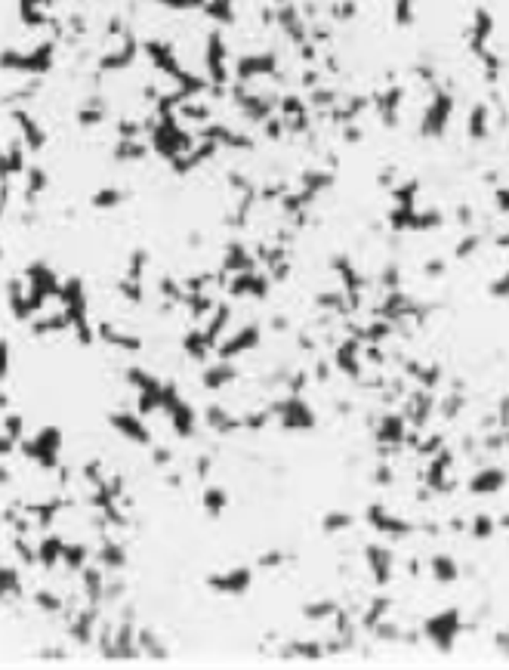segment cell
Masks as SVG:
<instances>
[{
	"instance_id": "obj_1",
	"label": "cell",
	"mask_w": 509,
	"mask_h": 670,
	"mask_svg": "<svg viewBox=\"0 0 509 670\" xmlns=\"http://www.w3.org/2000/svg\"><path fill=\"white\" fill-rule=\"evenodd\" d=\"M460 630H463L460 608H445V612H438V615H432V618L423 621V636H426V640L441 652V655H451V649H454Z\"/></svg>"
},
{
	"instance_id": "obj_2",
	"label": "cell",
	"mask_w": 509,
	"mask_h": 670,
	"mask_svg": "<svg viewBox=\"0 0 509 670\" xmlns=\"http://www.w3.org/2000/svg\"><path fill=\"white\" fill-rule=\"evenodd\" d=\"M59 448H62V432H59L56 427H44L37 436L25 442L22 451L28 454L34 463H40V470H56Z\"/></svg>"
},
{
	"instance_id": "obj_3",
	"label": "cell",
	"mask_w": 509,
	"mask_h": 670,
	"mask_svg": "<svg viewBox=\"0 0 509 670\" xmlns=\"http://www.w3.org/2000/svg\"><path fill=\"white\" fill-rule=\"evenodd\" d=\"M271 414L281 417L284 429H312L315 427V411H312L300 395H287L281 402H275L271 405Z\"/></svg>"
},
{
	"instance_id": "obj_4",
	"label": "cell",
	"mask_w": 509,
	"mask_h": 670,
	"mask_svg": "<svg viewBox=\"0 0 509 670\" xmlns=\"http://www.w3.org/2000/svg\"><path fill=\"white\" fill-rule=\"evenodd\" d=\"M364 519L370 522V529H377L380 534H386L389 541H398V538H407V534L414 531V525L402 519V516H395V513H389L383 504H370L368 507V513H364Z\"/></svg>"
},
{
	"instance_id": "obj_5",
	"label": "cell",
	"mask_w": 509,
	"mask_h": 670,
	"mask_svg": "<svg viewBox=\"0 0 509 670\" xmlns=\"http://www.w3.org/2000/svg\"><path fill=\"white\" fill-rule=\"evenodd\" d=\"M451 466H454V454L447 451V448H441L438 454H432L429 463H426V473H423V482H426V488H432L435 495H451V491L457 488V482L445 479Z\"/></svg>"
},
{
	"instance_id": "obj_6",
	"label": "cell",
	"mask_w": 509,
	"mask_h": 670,
	"mask_svg": "<svg viewBox=\"0 0 509 670\" xmlns=\"http://www.w3.org/2000/svg\"><path fill=\"white\" fill-rule=\"evenodd\" d=\"M364 562L370 568V578L377 587H386L389 581H392V550L383 547V544H368L364 547Z\"/></svg>"
},
{
	"instance_id": "obj_7",
	"label": "cell",
	"mask_w": 509,
	"mask_h": 670,
	"mask_svg": "<svg viewBox=\"0 0 509 670\" xmlns=\"http://www.w3.org/2000/svg\"><path fill=\"white\" fill-rule=\"evenodd\" d=\"M432 389H414V393H407V402H404V420L414 423V427H426V420L435 414V395H429Z\"/></svg>"
},
{
	"instance_id": "obj_8",
	"label": "cell",
	"mask_w": 509,
	"mask_h": 670,
	"mask_svg": "<svg viewBox=\"0 0 509 670\" xmlns=\"http://www.w3.org/2000/svg\"><path fill=\"white\" fill-rule=\"evenodd\" d=\"M250 581H253L250 568H232V572H226V574L207 578L210 587H213L216 593H223V596H241V593H247Z\"/></svg>"
},
{
	"instance_id": "obj_9",
	"label": "cell",
	"mask_w": 509,
	"mask_h": 670,
	"mask_svg": "<svg viewBox=\"0 0 509 670\" xmlns=\"http://www.w3.org/2000/svg\"><path fill=\"white\" fill-rule=\"evenodd\" d=\"M506 482H509V476L500 466H485V470H479L469 479L466 488H469V495H475V497H485V495H500Z\"/></svg>"
},
{
	"instance_id": "obj_10",
	"label": "cell",
	"mask_w": 509,
	"mask_h": 670,
	"mask_svg": "<svg viewBox=\"0 0 509 670\" xmlns=\"http://www.w3.org/2000/svg\"><path fill=\"white\" fill-rule=\"evenodd\" d=\"M407 436V420L404 414H386L377 427V442L380 448H402Z\"/></svg>"
},
{
	"instance_id": "obj_11",
	"label": "cell",
	"mask_w": 509,
	"mask_h": 670,
	"mask_svg": "<svg viewBox=\"0 0 509 670\" xmlns=\"http://www.w3.org/2000/svg\"><path fill=\"white\" fill-rule=\"evenodd\" d=\"M139 417L142 414H112V427L136 445H151V432Z\"/></svg>"
},
{
	"instance_id": "obj_12",
	"label": "cell",
	"mask_w": 509,
	"mask_h": 670,
	"mask_svg": "<svg viewBox=\"0 0 509 670\" xmlns=\"http://www.w3.org/2000/svg\"><path fill=\"white\" fill-rule=\"evenodd\" d=\"M204 417H207V427H210V429L223 432V436H228V432H238V429L244 427V420H238L235 414H228L223 405H210V408L204 411Z\"/></svg>"
},
{
	"instance_id": "obj_13",
	"label": "cell",
	"mask_w": 509,
	"mask_h": 670,
	"mask_svg": "<svg viewBox=\"0 0 509 670\" xmlns=\"http://www.w3.org/2000/svg\"><path fill=\"white\" fill-rule=\"evenodd\" d=\"M432 578H435L438 584H454V581H460V562H457L454 556H447V553H435L432 556Z\"/></svg>"
},
{
	"instance_id": "obj_14",
	"label": "cell",
	"mask_w": 509,
	"mask_h": 670,
	"mask_svg": "<svg viewBox=\"0 0 509 670\" xmlns=\"http://www.w3.org/2000/svg\"><path fill=\"white\" fill-rule=\"evenodd\" d=\"M358 352H361L358 340H349V343H343V346H339V350H337V368H339V371H346V374H349V377H358V374H361Z\"/></svg>"
},
{
	"instance_id": "obj_15",
	"label": "cell",
	"mask_w": 509,
	"mask_h": 670,
	"mask_svg": "<svg viewBox=\"0 0 509 670\" xmlns=\"http://www.w3.org/2000/svg\"><path fill=\"white\" fill-rule=\"evenodd\" d=\"M389 608H392V599H389V596H373L368 602V608L361 612V627H364V630H373V627H377L389 615Z\"/></svg>"
},
{
	"instance_id": "obj_16",
	"label": "cell",
	"mask_w": 509,
	"mask_h": 670,
	"mask_svg": "<svg viewBox=\"0 0 509 670\" xmlns=\"http://www.w3.org/2000/svg\"><path fill=\"white\" fill-rule=\"evenodd\" d=\"M167 417L173 420V432H176V436H180V439H189L192 432H194V411H192L185 402H180V405H176V408L170 411Z\"/></svg>"
},
{
	"instance_id": "obj_17",
	"label": "cell",
	"mask_w": 509,
	"mask_h": 670,
	"mask_svg": "<svg viewBox=\"0 0 509 670\" xmlns=\"http://www.w3.org/2000/svg\"><path fill=\"white\" fill-rule=\"evenodd\" d=\"M96 562L102 568H124L127 565V553H124V547L121 544H112V541H102V547H99V556H96Z\"/></svg>"
},
{
	"instance_id": "obj_18",
	"label": "cell",
	"mask_w": 509,
	"mask_h": 670,
	"mask_svg": "<svg viewBox=\"0 0 509 670\" xmlns=\"http://www.w3.org/2000/svg\"><path fill=\"white\" fill-rule=\"evenodd\" d=\"M235 377H238L235 368H228V364H216V368H207V371H204V386L223 389L226 383H232Z\"/></svg>"
},
{
	"instance_id": "obj_19",
	"label": "cell",
	"mask_w": 509,
	"mask_h": 670,
	"mask_svg": "<svg viewBox=\"0 0 509 670\" xmlns=\"http://www.w3.org/2000/svg\"><path fill=\"white\" fill-rule=\"evenodd\" d=\"M355 525V516L352 513H346V510H330L324 516V522H321V529H324V534H337V531H346V529H352Z\"/></svg>"
},
{
	"instance_id": "obj_20",
	"label": "cell",
	"mask_w": 509,
	"mask_h": 670,
	"mask_svg": "<svg viewBox=\"0 0 509 670\" xmlns=\"http://www.w3.org/2000/svg\"><path fill=\"white\" fill-rule=\"evenodd\" d=\"M337 602L334 599H321V602H312V606L303 608V615L309 618V621H327V618H337Z\"/></svg>"
},
{
	"instance_id": "obj_21",
	"label": "cell",
	"mask_w": 509,
	"mask_h": 670,
	"mask_svg": "<svg viewBox=\"0 0 509 670\" xmlns=\"http://www.w3.org/2000/svg\"><path fill=\"white\" fill-rule=\"evenodd\" d=\"M494 531H497V519L494 516H485V513H479L472 519V525H469V534L475 541H488V538H494Z\"/></svg>"
},
{
	"instance_id": "obj_22",
	"label": "cell",
	"mask_w": 509,
	"mask_h": 670,
	"mask_svg": "<svg viewBox=\"0 0 509 670\" xmlns=\"http://www.w3.org/2000/svg\"><path fill=\"white\" fill-rule=\"evenodd\" d=\"M435 411L441 420H454L457 414L463 411V395L460 393H451V395H441V402H435Z\"/></svg>"
},
{
	"instance_id": "obj_23",
	"label": "cell",
	"mask_w": 509,
	"mask_h": 670,
	"mask_svg": "<svg viewBox=\"0 0 509 670\" xmlns=\"http://www.w3.org/2000/svg\"><path fill=\"white\" fill-rule=\"evenodd\" d=\"M226 504H228V495L223 488H207V491H204V510L213 516V519H219V513L226 510Z\"/></svg>"
},
{
	"instance_id": "obj_24",
	"label": "cell",
	"mask_w": 509,
	"mask_h": 670,
	"mask_svg": "<svg viewBox=\"0 0 509 670\" xmlns=\"http://www.w3.org/2000/svg\"><path fill=\"white\" fill-rule=\"evenodd\" d=\"M402 633H404L402 627L392 624V621H386V618L370 630V636H373V640H380V642H383V640L386 642H402Z\"/></svg>"
},
{
	"instance_id": "obj_25",
	"label": "cell",
	"mask_w": 509,
	"mask_h": 670,
	"mask_svg": "<svg viewBox=\"0 0 509 670\" xmlns=\"http://www.w3.org/2000/svg\"><path fill=\"white\" fill-rule=\"evenodd\" d=\"M34 602H37L44 612H49V615H59V612H65V602L59 599V596H53V590H37V596H34Z\"/></svg>"
},
{
	"instance_id": "obj_26",
	"label": "cell",
	"mask_w": 509,
	"mask_h": 670,
	"mask_svg": "<svg viewBox=\"0 0 509 670\" xmlns=\"http://www.w3.org/2000/svg\"><path fill=\"white\" fill-rule=\"evenodd\" d=\"M441 448H445V436L441 432H435V436H426L423 442L417 445V451L423 454V457H432V454H438Z\"/></svg>"
},
{
	"instance_id": "obj_27",
	"label": "cell",
	"mask_w": 509,
	"mask_h": 670,
	"mask_svg": "<svg viewBox=\"0 0 509 670\" xmlns=\"http://www.w3.org/2000/svg\"><path fill=\"white\" fill-rule=\"evenodd\" d=\"M4 593L6 596H19V574H16V568L13 565H4Z\"/></svg>"
},
{
	"instance_id": "obj_28",
	"label": "cell",
	"mask_w": 509,
	"mask_h": 670,
	"mask_svg": "<svg viewBox=\"0 0 509 670\" xmlns=\"http://www.w3.org/2000/svg\"><path fill=\"white\" fill-rule=\"evenodd\" d=\"M373 482H377V485H392V482H395L392 466H389V463H380L377 473H373Z\"/></svg>"
},
{
	"instance_id": "obj_29",
	"label": "cell",
	"mask_w": 509,
	"mask_h": 670,
	"mask_svg": "<svg viewBox=\"0 0 509 670\" xmlns=\"http://www.w3.org/2000/svg\"><path fill=\"white\" fill-rule=\"evenodd\" d=\"M284 553H266L259 556V568H275V565H284Z\"/></svg>"
},
{
	"instance_id": "obj_30",
	"label": "cell",
	"mask_w": 509,
	"mask_h": 670,
	"mask_svg": "<svg viewBox=\"0 0 509 670\" xmlns=\"http://www.w3.org/2000/svg\"><path fill=\"white\" fill-rule=\"evenodd\" d=\"M494 642H497V649L509 658V630H497V633H494Z\"/></svg>"
},
{
	"instance_id": "obj_31",
	"label": "cell",
	"mask_w": 509,
	"mask_h": 670,
	"mask_svg": "<svg viewBox=\"0 0 509 670\" xmlns=\"http://www.w3.org/2000/svg\"><path fill=\"white\" fill-rule=\"evenodd\" d=\"M155 463H158V466L170 463V451H167V448H155Z\"/></svg>"
},
{
	"instance_id": "obj_32",
	"label": "cell",
	"mask_w": 509,
	"mask_h": 670,
	"mask_svg": "<svg viewBox=\"0 0 509 670\" xmlns=\"http://www.w3.org/2000/svg\"><path fill=\"white\" fill-rule=\"evenodd\" d=\"M207 473H210V457H201V461H198V476L204 479Z\"/></svg>"
},
{
	"instance_id": "obj_33",
	"label": "cell",
	"mask_w": 509,
	"mask_h": 670,
	"mask_svg": "<svg viewBox=\"0 0 509 670\" xmlns=\"http://www.w3.org/2000/svg\"><path fill=\"white\" fill-rule=\"evenodd\" d=\"M407 572H411V574H420V562H417V559H407Z\"/></svg>"
},
{
	"instance_id": "obj_34",
	"label": "cell",
	"mask_w": 509,
	"mask_h": 670,
	"mask_svg": "<svg viewBox=\"0 0 509 670\" xmlns=\"http://www.w3.org/2000/svg\"><path fill=\"white\" fill-rule=\"evenodd\" d=\"M451 531H466V522L463 519H451Z\"/></svg>"
},
{
	"instance_id": "obj_35",
	"label": "cell",
	"mask_w": 509,
	"mask_h": 670,
	"mask_svg": "<svg viewBox=\"0 0 509 670\" xmlns=\"http://www.w3.org/2000/svg\"><path fill=\"white\" fill-rule=\"evenodd\" d=\"M497 529H506V531H509V513H503V516L497 519Z\"/></svg>"
}]
</instances>
